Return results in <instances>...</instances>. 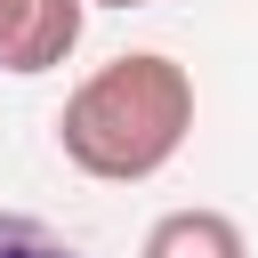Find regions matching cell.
<instances>
[{
  "label": "cell",
  "instance_id": "obj_1",
  "mask_svg": "<svg viewBox=\"0 0 258 258\" xmlns=\"http://www.w3.org/2000/svg\"><path fill=\"white\" fill-rule=\"evenodd\" d=\"M194 137V73L161 48H129L113 64H97L89 81H73L64 113H56V145L81 177L97 185H145L161 177Z\"/></svg>",
  "mask_w": 258,
  "mask_h": 258
},
{
  "label": "cell",
  "instance_id": "obj_2",
  "mask_svg": "<svg viewBox=\"0 0 258 258\" xmlns=\"http://www.w3.org/2000/svg\"><path fill=\"white\" fill-rule=\"evenodd\" d=\"M89 0H0V73H48L81 48Z\"/></svg>",
  "mask_w": 258,
  "mask_h": 258
},
{
  "label": "cell",
  "instance_id": "obj_3",
  "mask_svg": "<svg viewBox=\"0 0 258 258\" xmlns=\"http://www.w3.org/2000/svg\"><path fill=\"white\" fill-rule=\"evenodd\" d=\"M137 258H250V234L226 218V210H161L137 242Z\"/></svg>",
  "mask_w": 258,
  "mask_h": 258
},
{
  "label": "cell",
  "instance_id": "obj_4",
  "mask_svg": "<svg viewBox=\"0 0 258 258\" xmlns=\"http://www.w3.org/2000/svg\"><path fill=\"white\" fill-rule=\"evenodd\" d=\"M0 258H89V250L32 210H0Z\"/></svg>",
  "mask_w": 258,
  "mask_h": 258
},
{
  "label": "cell",
  "instance_id": "obj_5",
  "mask_svg": "<svg viewBox=\"0 0 258 258\" xmlns=\"http://www.w3.org/2000/svg\"><path fill=\"white\" fill-rule=\"evenodd\" d=\"M89 8H145V0H89Z\"/></svg>",
  "mask_w": 258,
  "mask_h": 258
}]
</instances>
